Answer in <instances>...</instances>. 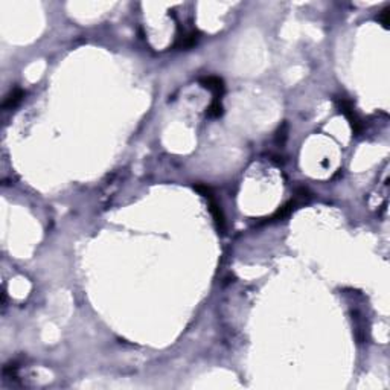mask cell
Returning a JSON list of instances; mask_svg holds the SVG:
<instances>
[{
  "label": "cell",
  "instance_id": "cell-1",
  "mask_svg": "<svg viewBox=\"0 0 390 390\" xmlns=\"http://www.w3.org/2000/svg\"><path fill=\"white\" fill-rule=\"evenodd\" d=\"M335 104L340 109V112L346 116L354 134L360 136L364 130V125H363V120L360 119V116L357 114L355 109H354V102L347 96H338V98H335Z\"/></svg>",
  "mask_w": 390,
  "mask_h": 390
},
{
  "label": "cell",
  "instance_id": "cell-2",
  "mask_svg": "<svg viewBox=\"0 0 390 390\" xmlns=\"http://www.w3.org/2000/svg\"><path fill=\"white\" fill-rule=\"evenodd\" d=\"M195 189L198 191V192H201L208 200H209V209H211V214L214 215V220H215V223H217V227H218V230H224V215L223 212H221V209H220V206H218V203L215 201V198H214V194H212V191H211V188H208V186H203V184H197L195 186Z\"/></svg>",
  "mask_w": 390,
  "mask_h": 390
},
{
  "label": "cell",
  "instance_id": "cell-3",
  "mask_svg": "<svg viewBox=\"0 0 390 390\" xmlns=\"http://www.w3.org/2000/svg\"><path fill=\"white\" fill-rule=\"evenodd\" d=\"M201 86L208 90H211L214 93V99H218L221 101V96L224 93V81L220 78V76H214V75H209V76H204L200 79Z\"/></svg>",
  "mask_w": 390,
  "mask_h": 390
},
{
  "label": "cell",
  "instance_id": "cell-4",
  "mask_svg": "<svg viewBox=\"0 0 390 390\" xmlns=\"http://www.w3.org/2000/svg\"><path fill=\"white\" fill-rule=\"evenodd\" d=\"M200 38V32L197 29H191L188 32H183L177 37V42H175V48L177 49H189L192 46L197 45Z\"/></svg>",
  "mask_w": 390,
  "mask_h": 390
},
{
  "label": "cell",
  "instance_id": "cell-5",
  "mask_svg": "<svg viewBox=\"0 0 390 390\" xmlns=\"http://www.w3.org/2000/svg\"><path fill=\"white\" fill-rule=\"evenodd\" d=\"M23 96H25V92H23L22 89H14V90L5 98V101H3V104H2V109H3V110H11V109L17 107V106L22 102Z\"/></svg>",
  "mask_w": 390,
  "mask_h": 390
},
{
  "label": "cell",
  "instance_id": "cell-6",
  "mask_svg": "<svg viewBox=\"0 0 390 390\" xmlns=\"http://www.w3.org/2000/svg\"><path fill=\"white\" fill-rule=\"evenodd\" d=\"M297 206H299V201H297V198H294V200L288 201L286 204H283L282 208H279L278 211H276V212L273 214V217L270 218V221H276V220H283V218L290 217V214H291V212H294V211L297 209Z\"/></svg>",
  "mask_w": 390,
  "mask_h": 390
},
{
  "label": "cell",
  "instance_id": "cell-7",
  "mask_svg": "<svg viewBox=\"0 0 390 390\" xmlns=\"http://www.w3.org/2000/svg\"><path fill=\"white\" fill-rule=\"evenodd\" d=\"M223 114V106H221V101L218 99H214L212 104L209 106L208 109V116L209 117H220Z\"/></svg>",
  "mask_w": 390,
  "mask_h": 390
},
{
  "label": "cell",
  "instance_id": "cell-8",
  "mask_svg": "<svg viewBox=\"0 0 390 390\" xmlns=\"http://www.w3.org/2000/svg\"><path fill=\"white\" fill-rule=\"evenodd\" d=\"M389 11L390 8H386V9H383L381 14L378 15V20L381 22V25H383L384 28H389Z\"/></svg>",
  "mask_w": 390,
  "mask_h": 390
}]
</instances>
